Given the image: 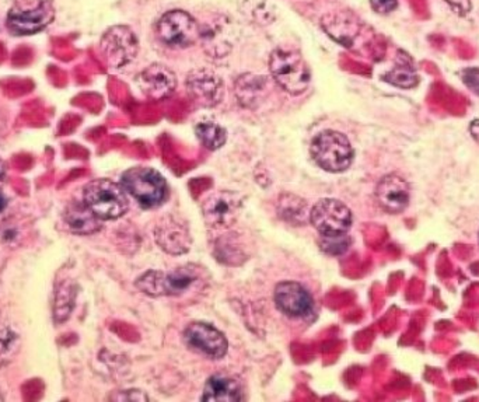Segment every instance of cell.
Wrapping results in <instances>:
<instances>
[{
  "label": "cell",
  "instance_id": "obj_1",
  "mask_svg": "<svg viewBox=\"0 0 479 402\" xmlns=\"http://www.w3.org/2000/svg\"><path fill=\"white\" fill-rule=\"evenodd\" d=\"M201 282L196 266H179L170 273L148 271L138 278L137 288L148 296H183Z\"/></svg>",
  "mask_w": 479,
  "mask_h": 402
},
{
  "label": "cell",
  "instance_id": "obj_2",
  "mask_svg": "<svg viewBox=\"0 0 479 402\" xmlns=\"http://www.w3.org/2000/svg\"><path fill=\"white\" fill-rule=\"evenodd\" d=\"M311 156L322 170L342 173L352 165L353 148L343 133L324 130L311 142Z\"/></svg>",
  "mask_w": 479,
  "mask_h": 402
},
{
  "label": "cell",
  "instance_id": "obj_3",
  "mask_svg": "<svg viewBox=\"0 0 479 402\" xmlns=\"http://www.w3.org/2000/svg\"><path fill=\"white\" fill-rule=\"evenodd\" d=\"M83 196L84 204L101 220H115L124 216L129 207L124 187L110 180H96L87 184Z\"/></svg>",
  "mask_w": 479,
  "mask_h": 402
},
{
  "label": "cell",
  "instance_id": "obj_4",
  "mask_svg": "<svg viewBox=\"0 0 479 402\" xmlns=\"http://www.w3.org/2000/svg\"><path fill=\"white\" fill-rule=\"evenodd\" d=\"M125 191L146 209L160 206L168 198V183L155 168H133L122 176Z\"/></svg>",
  "mask_w": 479,
  "mask_h": 402
},
{
  "label": "cell",
  "instance_id": "obj_5",
  "mask_svg": "<svg viewBox=\"0 0 479 402\" xmlns=\"http://www.w3.org/2000/svg\"><path fill=\"white\" fill-rule=\"evenodd\" d=\"M273 81L288 93H304L310 84V69L303 56L294 51L275 50L269 59Z\"/></svg>",
  "mask_w": 479,
  "mask_h": 402
},
{
  "label": "cell",
  "instance_id": "obj_6",
  "mask_svg": "<svg viewBox=\"0 0 479 402\" xmlns=\"http://www.w3.org/2000/svg\"><path fill=\"white\" fill-rule=\"evenodd\" d=\"M158 40L170 48H188L201 40V25L184 10L164 13L156 25Z\"/></svg>",
  "mask_w": 479,
  "mask_h": 402
},
{
  "label": "cell",
  "instance_id": "obj_7",
  "mask_svg": "<svg viewBox=\"0 0 479 402\" xmlns=\"http://www.w3.org/2000/svg\"><path fill=\"white\" fill-rule=\"evenodd\" d=\"M310 222L321 235L343 234L352 227V212L338 199L325 198L312 206Z\"/></svg>",
  "mask_w": 479,
  "mask_h": 402
},
{
  "label": "cell",
  "instance_id": "obj_8",
  "mask_svg": "<svg viewBox=\"0 0 479 402\" xmlns=\"http://www.w3.org/2000/svg\"><path fill=\"white\" fill-rule=\"evenodd\" d=\"M242 207V198L235 192L217 191L202 202V215L212 229H226L237 222Z\"/></svg>",
  "mask_w": 479,
  "mask_h": 402
},
{
  "label": "cell",
  "instance_id": "obj_9",
  "mask_svg": "<svg viewBox=\"0 0 479 402\" xmlns=\"http://www.w3.org/2000/svg\"><path fill=\"white\" fill-rule=\"evenodd\" d=\"M184 342L187 347L196 352L211 358V359H222L229 350V342L226 337L207 322H192L184 331Z\"/></svg>",
  "mask_w": 479,
  "mask_h": 402
},
{
  "label": "cell",
  "instance_id": "obj_10",
  "mask_svg": "<svg viewBox=\"0 0 479 402\" xmlns=\"http://www.w3.org/2000/svg\"><path fill=\"white\" fill-rule=\"evenodd\" d=\"M101 48L110 65L122 68L128 65L139 50L137 35L125 25L110 28L101 41Z\"/></svg>",
  "mask_w": 479,
  "mask_h": 402
},
{
  "label": "cell",
  "instance_id": "obj_11",
  "mask_svg": "<svg viewBox=\"0 0 479 402\" xmlns=\"http://www.w3.org/2000/svg\"><path fill=\"white\" fill-rule=\"evenodd\" d=\"M276 307L292 319H306L314 310L310 292L299 282L286 281L278 283L273 292Z\"/></svg>",
  "mask_w": 479,
  "mask_h": 402
},
{
  "label": "cell",
  "instance_id": "obj_12",
  "mask_svg": "<svg viewBox=\"0 0 479 402\" xmlns=\"http://www.w3.org/2000/svg\"><path fill=\"white\" fill-rule=\"evenodd\" d=\"M55 17L51 0H41L34 9H14L9 13L7 25L16 35H32L47 27Z\"/></svg>",
  "mask_w": 479,
  "mask_h": 402
},
{
  "label": "cell",
  "instance_id": "obj_13",
  "mask_svg": "<svg viewBox=\"0 0 479 402\" xmlns=\"http://www.w3.org/2000/svg\"><path fill=\"white\" fill-rule=\"evenodd\" d=\"M187 89L192 101L202 107H215L222 101L225 87L222 79L209 69L192 71L187 78Z\"/></svg>",
  "mask_w": 479,
  "mask_h": 402
},
{
  "label": "cell",
  "instance_id": "obj_14",
  "mask_svg": "<svg viewBox=\"0 0 479 402\" xmlns=\"http://www.w3.org/2000/svg\"><path fill=\"white\" fill-rule=\"evenodd\" d=\"M156 243L168 254L181 255L188 253L192 238L183 219L168 215L164 216L155 229Z\"/></svg>",
  "mask_w": 479,
  "mask_h": 402
},
{
  "label": "cell",
  "instance_id": "obj_15",
  "mask_svg": "<svg viewBox=\"0 0 479 402\" xmlns=\"http://www.w3.org/2000/svg\"><path fill=\"white\" fill-rule=\"evenodd\" d=\"M376 199L387 214H401L406 211L411 201V187L404 177L388 174L378 184Z\"/></svg>",
  "mask_w": 479,
  "mask_h": 402
},
{
  "label": "cell",
  "instance_id": "obj_16",
  "mask_svg": "<svg viewBox=\"0 0 479 402\" xmlns=\"http://www.w3.org/2000/svg\"><path fill=\"white\" fill-rule=\"evenodd\" d=\"M139 86L150 99H168L176 91L177 76L168 66L153 63L140 73Z\"/></svg>",
  "mask_w": 479,
  "mask_h": 402
},
{
  "label": "cell",
  "instance_id": "obj_17",
  "mask_svg": "<svg viewBox=\"0 0 479 402\" xmlns=\"http://www.w3.org/2000/svg\"><path fill=\"white\" fill-rule=\"evenodd\" d=\"M243 399L242 386L232 376L215 375L205 384L202 401L238 402Z\"/></svg>",
  "mask_w": 479,
  "mask_h": 402
},
{
  "label": "cell",
  "instance_id": "obj_18",
  "mask_svg": "<svg viewBox=\"0 0 479 402\" xmlns=\"http://www.w3.org/2000/svg\"><path fill=\"white\" fill-rule=\"evenodd\" d=\"M66 225L78 234H93L101 229V223L84 202H72L65 212Z\"/></svg>",
  "mask_w": 479,
  "mask_h": 402
},
{
  "label": "cell",
  "instance_id": "obj_19",
  "mask_svg": "<svg viewBox=\"0 0 479 402\" xmlns=\"http://www.w3.org/2000/svg\"><path fill=\"white\" fill-rule=\"evenodd\" d=\"M396 66L384 74L383 79L387 83L399 87V89H414L419 83L417 69L411 58L407 53H401Z\"/></svg>",
  "mask_w": 479,
  "mask_h": 402
},
{
  "label": "cell",
  "instance_id": "obj_20",
  "mask_svg": "<svg viewBox=\"0 0 479 402\" xmlns=\"http://www.w3.org/2000/svg\"><path fill=\"white\" fill-rule=\"evenodd\" d=\"M322 25L328 34L347 47L352 45L353 37L359 32L358 23L353 20V16H347V14H335V16L332 14V16L324 17Z\"/></svg>",
  "mask_w": 479,
  "mask_h": 402
},
{
  "label": "cell",
  "instance_id": "obj_21",
  "mask_svg": "<svg viewBox=\"0 0 479 402\" xmlns=\"http://www.w3.org/2000/svg\"><path fill=\"white\" fill-rule=\"evenodd\" d=\"M265 89L266 78H261L255 74H244L242 78H238L237 84H235V94H237L238 102L251 109V107L257 106L263 99Z\"/></svg>",
  "mask_w": 479,
  "mask_h": 402
},
{
  "label": "cell",
  "instance_id": "obj_22",
  "mask_svg": "<svg viewBox=\"0 0 479 402\" xmlns=\"http://www.w3.org/2000/svg\"><path fill=\"white\" fill-rule=\"evenodd\" d=\"M279 216L286 222L292 223L293 226H302L309 216V205L304 199L296 196H282L279 199Z\"/></svg>",
  "mask_w": 479,
  "mask_h": 402
},
{
  "label": "cell",
  "instance_id": "obj_23",
  "mask_svg": "<svg viewBox=\"0 0 479 402\" xmlns=\"http://www.w3.org/2000/svg\"><path fill=\"white\" fill-rule=\"evenodd\" d=\"M196 133L199 142L209 150H217L226 143V130L215 122H201L196 125Z\"/></svg>",
  "mask_w": 479,
  "mask_h": 402
},
{
  "label": "cell",
  "instance_id": "obj_24",
  "mask_svg": "<svg viewBox=\"0 0 479 402\" xmlns=\"http://www.w3.org/2000/svg\"><path fill=\"white\" fill-rule=\"evenodd\" d=\"M74 297H76V292L73 286L68 283L59 286L56 292L55 309H53L56 321L62 322L69 319L72 309H73Z\"/></svg>",
  "mask_w": 479,
  "mask_h": 402
},
{
  "label": "cell",
  "instance_id": "obj_25",
  "mask_svg": "<svg viewBox=\"0 0 479 402\" xmlns=\"http://www.w3.org/2000/svg\"><path fill=\"white\" fill-rule=\"evenodd\" d=\"M352 240L347 233L335 235H321L320 247L330 255H342L350 250Z\"/></svg>",
  "mask_w": 479,
  "mask_h": 402
},
{
  "label": "cell",
  "instance_id": "obj_26",
  "mask_svg": "<svg viewBox=\"0 0 479 402\" xmlns=\"http://www.w3.org/2000/svg\"><path fill=\"white\" fill-rule=\"evenodd\" d=\"M461 81L468 91L479 96V68H467L461 72Z\"/></svg>",
  "mask_w": 479,
  "mask_h": 402
},
{
  "label": "cell",
  "instance_id": "obj_27",
  "mask_svg": "<svg viewBox=\"0 0 479 402\" xmlns=\"http://www.w3.org/2000/svg\"><path fill=\"white\" fill-rule=\"evenodd\" d=\"M43 393V386L40 380H30L23 387V396L27 401H34L40 398Z\"/></svg>",
  "mask_w": 479,
  "mask_h": 402
},
{
  "label": "cell",
  "instance_id": "obj_28",
  "mask_svg": "<svg viewBox=\"0 0 479 402\" xmlns=\"http://www.w3.org/2000/svg\"><path fill=\"white\" fill-rule=\"evenodd\" d=\"M370 6L378 14H388L398 7V0H370Z\"/></svg>",
  "mask_w": 479,
  "mask_h": 402
},
{
  "label": "cell",
  "instance_id": "obj_29",
  "mask_svg": "<svg viewBox=\"0 0 479 402\" xmlns=\"http://www.w3.org/2000/svg\"><path fill=\"white\" fill-rule=\"evenodd\" d=\"M445 4L452 7L453 12L457 13L460 16H465L471 12V0H443Z\"/></svg>",
  "mask_w": 479,
  "mask_h": 402
},
{
  "label": "cell",
  "instance_id": "obj_30",
  "mask_svg": "<svg viewBox=\"0 0 479 402\" xmlns=\"http://www.w3.org/2000/svg\"><path fill=\"white\" fill-rule=\"evenodd\" d=\"M471 137L475 139V142L479 145V120H474L470 124Z\"/></svg>",
  "mask_w": 479,
  "mask_h": 402
},
{
  "label": "cell",
  "instance_id": "obj_31",
  "mask_svg": "<svg viewBox=\"0 0 479 402\" xmlns=\"http://www.w3.org/2000/svg\"><path fill=\"white\" fill-rule=\"evenodd\" d=\"M5 173H6V168H5L4 161L0 160V180L4 178Z\"/></svg>",
  "mask_w": 479,
  "mask_h": 402
},
{
  "label": "cell",
  "instance_id": "obj_32",
  "mask_svg": "<svg viewBox=\"0 0 479 402\" xmlns=\"http://www.w3.org/2000/svg\"><path fill=\"white\" fill-rule=\"evenodd\" d=\"M5 206H6V199H5L4 194L0 192V211H2Z\"/></svg>",
  "mask_w": 479,
  "mask_h": 402
},
{
  "label": "cell",
  "instance_id": "obj_33",
  "mask_svg": "<svg viewBox=\"0 0 479 402\" xmlns=\"http://www.w3.org/2000/svg\"><path fill=\"white\" fill-rule=\"evenodd\" d=\"M478 242H479V240H478Z\"/></svg>",
  "mask_w": 479,
  "mask_h": 402
}]
</instances>
